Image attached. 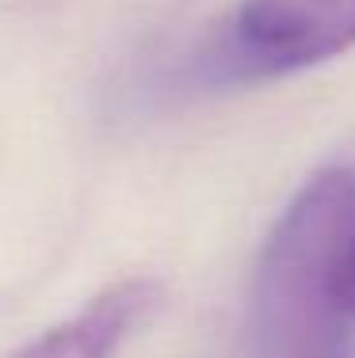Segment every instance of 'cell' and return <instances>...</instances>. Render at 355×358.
Masks as SVG:
<instances>
[{"label": "cell", "mask_w": 355, "mask_h": 358, "mask_svg": "<svg viewBox=\"0 0 355 358\" xmlns=\"http://www.w3.org/2000/svg\"><path fill=\"white\" fill-rule=\"evenodd\" d=\"M355 221V168L309 176L256 259L249 331L256 358H355L340 248Z\"/></svg>", "instance_id": "1"}, {"label": "cell", "mask_w": 355, "mask_h": 358, "mask_svg": "<svg viewBox=\"0 0 355 358\" xmlns=\"http://www.w3.org/2000/svg\"><path fill=\"white\" fill-rule=\"evenodd\" d=\"M355 46V0H244L230 20L214 73L225 80L309 69Z\"/></svg>", "instance_id": "2"}, {"label": "cell", "mask_w": 355, "mask_h": 358, "mask_svg": "<svg viewBox=\"0 0 355 358\" xmlns=\"http://www.w3.org/2000/svg\"><path fill=\"white\" fill-rule=\"evenodd\" d=\"M165 301V289L153 278H126L99 297H92L77 317L42 331L27 347L8 358H115L118 347L138 336Z\"/></svg>", "instance_id": "3"}, {"label": "cell", "mask_w": 355, "mask_h": 358, "mask_svg": "<svg viewBox=\"0 0 355 358\" xmlns=\"http://www.w3.org/2000/svg\"><path fill=\"white\" fill-rule=\"evenodd\" d=\"M340 294H344V305H348V313L355 320V221L348 229V241L340 248Z\"/></svg>", "instance_id": "4"}]
</instances>
